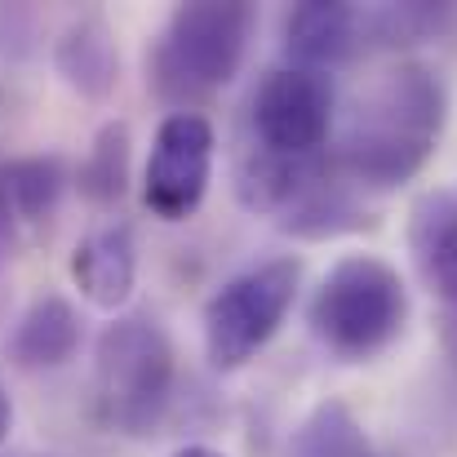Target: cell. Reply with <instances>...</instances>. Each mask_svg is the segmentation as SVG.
<instances>
[{
	"mask_svg": "<svg viewBox=\"0 0 457 457\" xmlns=\"http://www.w3.org/2000/svg\"><path fill=\"white\" fill-rule=\"evenodd\" d=\"M449 120V89L422 62H395L346 112L333 169L364 191H395L436 155Z\"/></svg>",
	"mask_w": 457,
	"mask_h": 457,
	"instance_id": "cell-1",
	"label": "cell"
},
{
	"mask_svg": "<svg viewBox=\"0 0 457 457\" xmlns=\"http://www.w3.org/2000/svg\"><path fill=\"white\" fill-rule=\"evenodd\" d=\"M253 9L245 0H191L169 13L147 54V85L173 112L227 89L249 54Z\"/></svg>",
	"mask_w": 457,
	"mask_h": 457,
	"instance_id": "cell-2",
	"label": "cell"
},
{
	"mask_svg": "<svg viewBox=\"0 0 457 457\" xmlns=\"http://www.w3.org/2000/svg\"><path fill=\"white\" fill-rule=\"evenodd\" d=\"M178 382V355L152 315H120L94 346V400L98 418L129 440H147L169 413Z\"/></svg>",
	"mask_w": 457,
	"mask_h": 457,
	"instance_id": "cell-3",
	"label": "cell"
},
{
	"mask_svg": "<svg viewBox=\"0 0 457 457\" xmlns=\"http://www.w3.org/2000/svg\"><path fill=\"white\" fill-rule=\"evenodd\" d=\"M320 346L346 364L382 355L409 320V289L400 271L373 253H346L328 267L306 306Z\"/></svg>",
	"mask_w": 457,
	"mask_h": 457,
	"instance_id": "cell-4",
	"label": "cell"
},
{
	"mask_svg": "<svg viewBox=\"0 0 457 457\" xmlns=\"http://www.w3.org/2000/svg\"><path fill=\"white\" fill-rule=\"evenodd\" d=\"M303 262L298 258H271L240 276H231L209 303H204V355L218 373L245 369L285 324V315L298 303Z\"/></svg>",
	"mask_w": 457,
	"mask_h": 457,
	"instance_id": "cell-5",
	"label": "cell"
},
{
	"mask_svg": "<svg viewBox=\"0 0 457 457\" xmlns=\"http://www.w3.org/2000/svg\"><path fill=\"white\" fill-rule=\"evenodd\" d=\"M213 178V125L200 112H173L155 129L143 169V204L160 222H187Z\"/></svg>",
	"mask_w": 457,
	"mask_h": 457,
	"instance_id": "cell-6",
	"label": "cell"
},
{
	"mask_svg": "<svg viewBox=\"0 0 457 457\" xmlns=\"http://www.w3.org/2000/svg\"><path fill=\"white\" fill-rule=\"evenodd\" d=\"M333 129V85L324 71L280 67L253 94V147L271 155H324Z\"/></svg>",
	"mask_w": 457,
	"mask_h": 457,
	"instance_id": "cell-7",
	"label": "cell"
},
{
	"mask_svg": "<svg viewBox=\"0 0 457 457\" xmlns=\"http://www.w3.org/2000/svg\"><path fill=\"white\" fill-rule=\"evenodd\" d=\"M369 45V22L360 4H342V0H306L294 4L285 18V54L294 58V67L306 71H324L355 58Z\"/></svg>",
	"mask_w": 457,
	"mask_h": 457,
	"instance_id": "cell-8",
	"label": "cell"
},
{
	"mask_svg": "<svg viewBox=\"0 0 457 457\" xmlns=\"http://www.w3.org/2000/svg\"><path fill=\"white\" fill-rule=\"evenodd\" d=\"M54 71L85 103H107L120 85V45L103 13H80L54 45Z\"/></svg>",
	"mask_w": 457,
	"mask_h": 457,
	"instance_id": "cell-9",
	"label": "cell"
},
{
	"mask_svg": "<svg viewBox=\"0 0 457 457\" xmlns=\"http://www.w3.org/2000/svg\"><path fill=\"white\" fill-rule=\"evenodd\" d=\"M71 280L98 311H120L138 285V245L125 222L94 227L71 249Z\"/></svg>",
	"mask_w": 457,
	"mask_h": 457,
	"instance_id": "cell-10",
	"label": "cell"
},
{
	"mask_svg": "<svg viewBox=\"0 0 457 457\" xmlns=\"http://www.w3.org/2000/svg\"><path fill=\"white\" fill-rule=\"evenodd\" d=\"M409 253L418 276L449 306H457V191H422L409 209Z\"/></svg>",
	"mask_w": 457,
	"mask_h": 457,
	"instance_id": "cell-11",
	"label": "cell"
},
{
	"mask_svg": "<svg viewBox=\"0 0 457 457\" xmlns=\"http://www.w3.org/2000/svg\"><path fill=\"white\" fill-rule=\"evenodd\" d=\"M80 311L67 303L62 294H40L27 306L9 333V360L27 373L36 369H58L76 355L80 346Z\"/></svg>",
	"mask_w": 457,
	"mask_h": 457,
	"instance_id": "cell-12",
	"label": "cell"
},
{
	"mask_svg": "<svg viewBox=\"0 0 457 457\" xmlns=\"http://www.w3.org/2000/svg\"><path fill=\"white\" fill-rule=\"evenodd\" d=\"M276 227L285 236L298 240H328L342 231H360L364 227V209L351 191V182L333 169V160H324V169L303 187V195L276 218Z\"/></svg>",
	"mask_w": 457,
	"mask_h": 457,
	"instance_id": "cell-13",
	"label": "cell"
},
{
	"mask_svg": "<svg viewBox=\"0 0 457 457\" xmlns=\"http://www.w3.org/2000/svg\"><path fill=\"white\" fill-rule=\"evenodd\" d=\"M76 191L85 204L94 209H116L129 191V125L125 120H107L85 160L76 164Z\"/></svg>",
	"mask_w": 457,
	"mask_h": 457,
	"instance_id": "cell-14",
	"label": "cell"
},
{
	"mask_svg": "<svg viewBox=\"0 0 457 457\" xmlns=\"http://www.w3.org/2000/svg\"><path fill=\"white\" fill-rule=\"evenodd\" d=\"M9 173V191L18 204L22 227H45L58 213V200L67 191V182H76V173H67L62 155H22V160H4Z\"/></svg>",
	"mask_w": 457,
	"mask_h": 457,
	"instance_id": "cell-15",
	"label": "cell"
},
{
	"mask_svg": "<svg viewBox=\"0 0 457 457\" xmlns=\"http://www.w3.org/2000/svg\"><path fill=\"white\" fill-rule=\"evenodd\" d=\"M285 457H373V449L342 400H320L289 436Z\"/></svg>",
	"mask_w": 457,
	"mask_h": 457,
	"instance_id": "cell-16",
	"label": "cell"
},
{
	"mask_svg": "<svg viewBox=\"0 0 457 457\" xmlns=\"http://www.w3.org/2000/svg\"><path fill=\"white\" fill-rule=\"evenodd\" d=\"M22 218H18V204H13V191H9V173H4V160H0V262H9L22 245Z\"/></svg>",
	"mask_w": 457,
	"mask_h": 457,
	"instance_id": "cell-17",
	"label": "cell"
},
{
	"mask_svg": "<svg viewBox=\"0 0 457 457\" xmlns=\"http://www.w3.org/2000/svg\"><path fill=\"white\" fill-rule=\"evenodd\" d=\"M9 427H13V404H9V395L0 391V445L9 440Z\"/></svg>",
	"mask_w": 457,
	"mask_h": 457,
	"instance_id": "cell-18",
	"label": "cell"
},
{
	"mask_svg": "<svg viewBox=\"0 0 457 457\" xmlns=\"http://www.w3.org/2000/svg\"><path fill=\"white\" fill-rule=\"evenodd\" d=\"M173 457H227V453H218V449H209V445H187V449H178Z\"/></svg>",
	"mask_w": 457,
	"mask_h": 457,
	"instance_id": "cell-19",
	"label": "cell"
},
{
	"mask_svg": "<svg viewBox=\"0 0 457 457\" xmlns=\"http://www.w3.org/2000/svg\"><path fill=\"white\" fill-rule=\"evenodd\" d=\"M9 457H40V453H9Z\"/></svg>",
	"mask_w": 457,
	"mask_h": 457,
	"instance_id": "cell-20",
	"label": "cell"
}]
</instances>
